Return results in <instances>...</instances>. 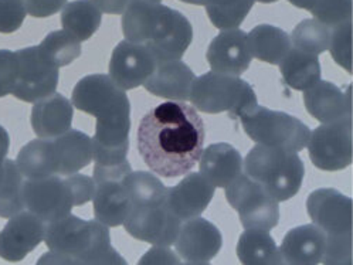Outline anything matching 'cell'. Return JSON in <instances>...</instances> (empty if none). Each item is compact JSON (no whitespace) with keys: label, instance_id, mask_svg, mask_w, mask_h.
Listing matches in <instances>:
<instances>
[{"label":"cell","instance_id":"obj_2","mask_svg":"<svg viewBox=\"0 0 353 265\" xmlns=\"http://www.w3.org/2000/svg\"><path fill=\"white\" fill-rule=\"evenodd\" d=\"M125 39L145 45L157 63L182 60L193 41L189 19L161 3L131 2L122 13Z\"/></svg>","mask_w":353,"mask_h":265},{"label":"cell","instance_id":"obj_25","mask_svg":"<svg viewBox=\"0 0 353 265\" xmlns=\"http://www.w3.org/2000/svg\"><path fill=\"white\" fill-rule=\"evenodd\" d=\"M74 109L71 101L61 94H52L34 103L32 109V128L39 138H57L71 129Z\"/></svg>","mask_w":353,"mask_h":265},{"label":"cell","instance_id":"obj_27","mask_svg":"<svg viewBox=\"0 0 353 265\" xmlns=\"http://www.w3.org/2000/svg\"><path fill=\"white\" fill-rule=\"evenodd\" d=\"M279 65L285 84L292 89L305 91L321 80L318 56L302 52L299 48L291 47Z\"/></svg>","mask_w":353,"mask_h":265},{"label":"cell","instance_id":"obj_33","mask_svg":"<svg viewBox=\"0 0 353 265\" xmlns=\"http://www.w3.org/2000/svg\"><path fill=\"white\" fill-rule=\"evenodd\" d=\"M24 178L14 160L6 159L3 163V179L0 182V217L10 219L24 209L23 203Z\"/></svg>","mask_w":353,"mask_h":265},{"label":"cell","instance_id":"obj_16","mask_svg":"<svg viewBox=\"0 0 353 265\" xmlns=\"http://www.w3.org/2000/svg\"><path fill=\"white\" fill-rule=\"evenodd\" d=\"M173 244L181 261L206 264L220 253L223 237L212 222L194 217L181 224Z\"/></svg>","mask_w":353,"mask_h":265},{"label":"cell","instance_id":"obj_34","mask_svg":"<svg viewBox=\"0 0 353 265\" xmlns=\"http://www.w3.org/2000/svg\"><path fill=\"white\" fill-rule=\"evenodd\" d=\"M308 12L312 13L314 19L332 29L352 21L353 0H314Z\"/></svg>","mask_w":353,"mask_h":265},{"label":"cell","instance_id":"obj_44","mask_svg":"<svg viewBox=\"0 0 353 265\" xmlns=\"http://www.w3.org/2000/svg\"><path fill=\"white\" fill-rule=\"evenodd\" d=\"M131 2H149V3H161L162 0H131ZM130 2V3H131Z\"/></svg>","mask_w":353,"mask_h":265},{"label":"cell","instance_id":"obj_46","mask_svg":"<svg viewBox=\"0 0 353 265\" xmlns=\"http://www.w3.org/2000/svg\"><path fill=\"white\" fill-rule=\"evenodd\" d=\"M2 179H3V166L0 167V182H2Z\"/></svg>","mask_w":353,"mask_h":265},{"label":"cell","instance_id":"obj_20","mask_svg":"<svg viewBox=\"0 0 353 265\" xmlns=\"http://www.w3.org/2000/svg\"><path fill=\"white\" fill-rule=\"evenodd\" d=\"M214 196V186L200 173H186L174 187L168 189V206L181 222L203 213Z\"/></svg>","mask_w":353,"mask_h":265},{"label":"cell","instance_id":"obj_28","mask_svg":"<svg viewBox=\"0 0 353 265\" xmlns=\"http://www.w3.org/2000/svg\"><path fill=\"white\" fill-rule=\"evenodd\" d=\"M237 258L244 265H280L283 264L275 240L267 230L244 231L236 247Z\"/></svg>","mask_w":353,"mask_h":265},{"label":"cell","instance_id":"obj_13","mask_svg":"<svg viewBox=\"0 0 353 265\" xmlns=\"http://www.w3.org/2000/svg\"><path fill=\"white\" fill-rule=\"evenodd\" d=\"M352 118L322 124L310 134L308 153L315 167L325 172H338L353 160Z\"/></svg>","mask_w":353,"mask_h":265},{"label":"cell","instance_id":"obj_40","mask_svg":"<svg viewBox=\"0 0 353 265\" xmlns=\"http://www.w3.org/2000/svg\"><path fill=\"white\" fill-rule=\"evenodd\" d=\"M91 2L107 14H122L128 8L131 0H91Z\"/></svg>","mask_w":353,"mask_h":265},{"label":"cell","instance_id":"obj_47","mask_svg":"<svg viewBox=\"0 0 353 265\" xmlns=\"http://www.w3.org/2000/svg\"><path fill=\"white\" fill-rule=\"evenodd\" d=\"M23 2H26V0H23Z\"/></svg>","mask_w":353,"mask_h":265},{"label":"cell","instance_id":"obj_26","mask_svg":"<svg viewBox=\"0 0 353 265\" xmlns=\"http://www.w3.org/2000/svg\"><path fill=\"white\" fill-rule=\"evenodd\" d=\"M251 56L260 61L276 65L292 47L291 37L272 24H259L247 34Z\"/></svg>","mask_w":353,"mask_h":265},{"label":"cell","instance_id":"obj_5","mask_svg":"<svg viewBox=\"0 0 353 265\" xmlns=\"http://www.w3.org/2000/svg\"><path fill=\"white\" fill-rule=\"evenodd\" d=\"M92 160L91 138L79 129L30 140L19 151L16 165L24 179L68 176L79 173Z\"/></svg>","mask_w":353,"mask_h":265},{"label":"cell","instance_id":"obj_31","mask_svg":"<svg viewBox=\"0 0 353 265\" xmlns=\"http://www.w3.org/2000/svg\"><path fill=\"white\" fill-rule=\"evenodd\" d=\"M256 0H203L208 16L220 30L237 29L253 9Z\"/></svg>","mask_w":353,"mask_h":265},{"label":"cell","instance_id":"obj_30","mask_svg":"<svg viewBox=\"0 0 353 265\" xmlns=\"http://www.w3.org/2000/svg\"><path fill=\"white\" fill-rule=\"evenodd\" d=\"M37 48L40 54L57 68L71 64L81 56V41L64 29L48 33Z\"/></svg>","mask_w":353,"mask_h":265},{"label":"cell","instance_id":"obj_38","mask_svg":"<svg viewBox=\"0 0 353 265\" xmlns=\"http://www.w3.org/2000/svg\"><path fill=\"white\" fill-rule=\"evenodd\" d=\"M65 3L67 0H26L24 6H26L28 14L44 19L60 12Z\"/></svg>","mask_w":353,"mask_h":265},{"label":"cell","instance_id":"obj_45","mask_svg":"<svg viewBox=\"0 0 353 265\" xmlns=\"http://www.w3.org/2000/svg\"><path fill=\"white\" fill-rule=\"evenodd\" d=\"M256 2H260V3H275V2H279V0H256Z\"/></svg>","mask_w":353,"mask_h":265},{"label":"cell","instance_id":"obj_24","mask_svg":"<svg viewBox=\"0 0 353 265\" xmlns=\"http://www.w3.org/2000/svg\"><path fill=\"white\" fill-rule=\"evenodd\" d=\"M200 175L214 187H227L243 171V158L230 143H213L200 155Z\"/></svg>","mask_w":353,"mask_h":265},{"label":"cell","instance_id":"obj_29","mask_svg":"<svg viewBox=\"0 0 353 265\" xmlns=\"http://www.w3.org/2000/svg\"><path fill=\"white\" fill-rule=\"evenodd\" d=\"M101 21H103V12L91 0H74L65 3L61 12L64 30L79 41L90 40L98 32Z\"/></svg>","mask_w":353,"mask_h":265},{"label":"cell","instance_id":"obj_6","mask_svg":"<svg viewBox=\"0 0 353 265\" xmlns=\"http://www.w3.org/2000/svg\"><path fill=\"white\" fill-rule=\"evenodd\" d=\"M310 219L326 235L322 262L326 265L352 262L353 203L336 189L314 190L305 203Z\"/></svg>","mask_w":353,"mask_h":265},{"label":"cell","instance_id":"obj_36","mask_svg":"<svg viewBox=\"0 0 353 265\" xmlns=\"http://www.w3.org/2000/svg\"><path fill=\"white\" fill-rule=\"evenodd\" d=\"M26 16L28 12L23 0H0V33L12 34L17 32Z\"/></svg>","mask_w":353,"mask_h":265},{"label":"cell","instance_id":"obj_19","mask_svg":"<svg viewBox=\"0 0 353 265\" xmlns=\"http://www.w3.org/2000/svg\"><path fill=\"white\" fill-rule=\"evenodd\" d=\"M206 59L212 71L240 77L251 64L247 33L241 29L223 30L209 44Z\"/></svg>","mask_w":353,"mask_h":265},{"label":"cell","instance_id":"obj_10","mask_svg":"<svg viewBox=\"0 0 353 265\" xmlns=\"http://www.w3.org/2000/svg\"><path fill=\"white\" fill-rule=\"evenodd\" d=\"M225 199L245 230H272L280 222V206L270 193L244 172L225 187Z\"/></svg>","mask_w":353,"mask_h":265},{"label":"cell","instance_id":"obj_15","mask_svg":"<svg viewBox=\"0 0 353 265\" xmlns=\"http://www.w3.org/2000/svg\"><path fill=\"white\" fill-rule=\"evenodd\" d=\"M19 61L17 81L12 92L23 103L34 104L56 92L59 87V68L50 64L39 52L37 45L16 52Z\"/></svg>","mask_w":353,"mask_h":265},{"label":"cell","instance_id":"obj_39","mask_svg":"<svg viewBox=\"0 0 353 265\" xmlns=\"http://www.w3.org/2000/svg\"><path fill=\"white\" fill-rule=\"evenodd\" d=\"M181 258L176 255L166 246H154L149 251L143 254L139 259V265L145 264H179Z\"/></svg>","mask_w":353,"mask_h":265},{"label":"cell","instance_id":"obj_1","mask_svg":"<svg viewBox=\"0 0 353 265\" xmlns=\"http://www.w3.org/2000/svg\"><path fill=\"white\" fill-rule=\"evenodd\" d=\"M205 138V123L193 105L168 101L142 116L138 152L154 173L173 179L189 173L199 163Z\"/></svg>","mask_w":353,"mask_h":265},{"label":"cell","instance_id":"obj_37","mask_svg":"<svg viewBox=\"0 0 353 265\" xmlns=\"http://www.w3.org/2000/svg\"><path fill=\"white\" fill-rule=\"evenodd\" d=\"M19 61L16 52L0 50V98L8 96L13 92L17 81Z\"/></svg>","mask_w":353,"mask_h":265},{"label":"cell","instance_id":"obj_41","mask_svg":"<svg viewBox=\"0 0 353 265\" xmlns=\"http://www.w3.org/2000/svg\"><path fill=\"white\" fill-rule=\"evenodd\" d=\"M9 148H10L9 132L5 129V127L0 125V167L3 166L5 160L8 159Z\"/></svg>","mask_w":353,"mask_h":265},{"label":"cell","instance_id":"obj_7","mask_svg":"<svg viewBox=\"0 0 353 265\" xmlns=\"http://www.w3.org/2000/svg\"><path fill=\"white\" fill-rule=\"evenodd\" d=\"M244 173L260 183L276 202L292 199L305 178V167L296 152L257 143L243 162Z\"/></svg>","mask_w":353,"mask_h":265},{"label":"cell","instance_id":"obj_42","mask_svg":"<svg viewBox=\"0 0 353 265\" xmlns=\"http://www.w3.org/2000/svg\"><path fill=\"white\" fill-rule=\"evenodd\" d=\"M288 2L299 9H304V10H310V8L312 6L314 0H288Z\"/></svg>","mask_w":353,"mask_h":265},{"label":"cell","instance_id":"obj_32","mask_svg":"<svg viewBox=\"0 0 353 265\" xmlns=\"http://www.w3.org/2000/svg\"><path fill=\"white\" fill-rule=\"evenodd\" d=\"M332 29L316 19H305L298 23L291 34L295 48L311 54H322L330 50Z\"/></svg>","mask_w":353,"mask_h":265},{"label":"cell","instance_id":"obj_35","mask_svg":"<svg viewBox=\"0 0 353 265\" xmlns=\"http://www.w3.org/2000/svg\"><path fill=\"white\" fill-rule=\"evenodd\" d=\"M330 52L334 61L352 74V21L332 28Z\"/></svg>","mask_w":353,"mask_h":265},{"label":"cell","instance_id":"obj_11","mask_svg":"<svg viewBox=\"0 0 353 265\" xmlns=\"http://www.w3.org/2000/svg\"><path fill=\"white\" fill-rule=\"evenodd\" d=\"M132 171L130 162L114 166H94L92 196L95 220L107 227L122 226L131 209L125 176Z\"/></svg>","mask_w":353,"mask_h":265},{"label":"cell","instance_id":"obj_3","mask_svg":"<svg viewBox=\"0 0 353 265\" xmlns=\"http://www.w3.org/2000/svg\"><path fill=\"white\" fill-rule=\"evenodd\" d=\"M50 253L39 264L127 265L125 258L112 247L107 226L97 220H84L67 214L46 224L44 240Z\"/></svg>","mask_w":353,"mask_h":265},{"label":"cell","instance_id":"obj_21","mask_svg":"<svg viewBox=\"0 0 353 265\" xmlns=\"http://www.w3.org/2000/svg\"><path fill=\"white\" fill-rule=\"evenodd\" d=\"M305 109L322 124L352 118L350 88L341 89L331 81H316L304 91Z\"/></svg>","mask_w":353,"mask_h":265},{"label":"cell","instance_id":"obj_12","mask_svg":"<svg viewBox=\"0 0 353 265\" xmlns=\"http://www.w3.org/2000/svg\"><path fill=\"white\" fill-rule=\"evenodd\" d=\"M71 104L98 120L131 116V103L127 91L107 74L83 77L72 89Z\"/></svg>","mask_w":353,"mask_h":265},{"label":"cell","instance_id":"obj_43","mask_svg":"<svg viewBox=\"0 0 353 265\" xmlns=\"http://www.w3.org/2000/svg\"><path fill=\"white\" fill-rule=\"evenodd\" d=\"M181 2H185L189 5H196V6H203V0H181Z\"/></svg>","mask_w":353,"mask_h":265},{"label":"cell","instance_id":"obj_23","mask_svg":"<svg viewBox=\"0 0 353 265\" xmlns=\"http://www.w3.org/2000/svg\"><path fill=\"white\" fill-rule=\"evenodd\" d=\"M192 68L181 61L158 63L152 74L143 83V87L152 95L166 98L169 101H188L194 81Z\"/></svg>","mask_w":353,"mask_h":265},{"label":"cell","instance_id":"obj_22","mask_svg":"<svg viewBox=\"0 0 353 265\" xmlns=\"http://www.w3.org/2000/svg\"><path fill=\"white\" fill-rule=\"evenodd\" d=\"M325 248L326 235L312 223L291 229L284 235L279 250L284 264L316 265L322 262Z\"/></svg>","mask_w":353,"mask_h":265},{"label":"cell","instance_id":"obj_4","mask_svg":"<svg viewBox=\"0 0 353 265\" xmlns=\"http://www.w3.org/2000/svg\"><path fill=\"white\" fill-rule=\"evenodd\" d=\"M131 209L125 231L152 246H173L182 222L168 206V187L155 175L137 171L125 176Z\"/></svg>","mask_w":353,"mask_h":265},{"label":"cell","instance_id":"obj_18","mask_svg":"<svg viewBox=\"0 0 353 265\" xmlns=\"http://www.w3.org/2000/svg\"><path fill=\"white\" fill-rule=\"evenodd\" d=\"M44 230L46 223L29 210L12 215L0 231V258L9 262L26 258L43 243Z\"/></svg>","mask_w":353,"mask_h":265},{"label":"cell","instance_id":"obj_8","mask_svg":"<svg viewBox=\"0 0 353 265\" xmlns=\"http://www.w3.org/2000/svg\"><path fill=\"white\" fill-rule=\"evenodd\" d=\"M189 100L200 112H227L232 119L259 105L256 91L247 81L214 71L194 78Z\"/></svg>","mask_w":353,"mask_h":265},{"label":"cell","instance_id":"obj_14","mask_svg":"<svg viewBox=\"0 0 353 265\" xmlns=\"http://www.w3.org/2000/svg\"><path fill=\"white\" fill-rule=\"evenodd\" d=\"M23 203L24 209L46 224L61 219L79 206L67 176L24 179Z\"/></svg>","mask_w":353,"mask_h":265},{"label":"cell","instance_id":"obj_9","mask_svg":"<svg viewBox=\"0 0 353 265\" xmlns=\"http://www.w3.org/2000/svg\"><path fill=\"white\" fill-rule=\"evenodd\" d=\"M239 118L247 136L264 147L301 152L308 143V125L287 112L257 105Z\"/></svg>","mask_w":353,"mask_h":265},{"label":"cell","instance_id":"obj_17","mask_svg":"<svg viewBox=\"0 0 353 265\" xmlns=\"http://www.w3.org/2000/svg\"><path fill=\"white\" fill-rule=\"evenodd\" d=\"M157 60L142 44L123 40L117 44L110 60V77L125 91L143 85L157 68Z\"/></svg>","mask_w":353,"mask_h":265}]
</instances>
